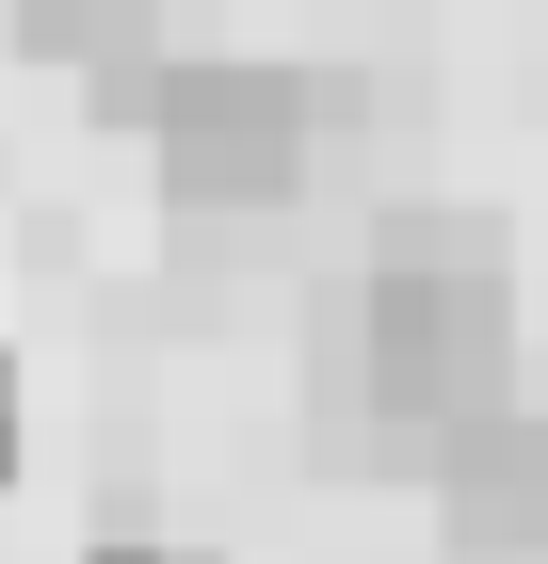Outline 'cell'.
<instances>
[{"label": "cell", "mask_w": 548, "mask_h": 564, "mask_svg": "<svg viewBox=\"0 0 548 564\" xmlns=\"http://www.w3.org/2000/svg\"><path fill=\"white\" fill-rule=\"evenodd\" d=\"M501 371H516V291H501V259H468V242H387V259L339 291V323H323V388L355 403V420H387V435L484 420Z\"/></svg>", "instance_id": "6da1fadb"}, {"label": "cell", "mask_w": 548, "mask_h": 564, "mask_svg": "<svg viewBox=\"0 0 548 564\" xmlns=\"http://www.w3.org/2000/svg\"><path fill=\"white\" fill-rule=\"evenodd\" d=\"M146 145H162V194L194 226H258L307 194V145H323V97L291 65H162L146 97Z\"/></svg>", "instance_id": "7a4b0ae2"}, {"label": "cell", "mask_w": 548, "mask_h": 564, "mask_svg": "<svg viewBox=\"0 0 548 564\" xmlns=\"http://www.w3.org/2000/svg\"><path fill=\"white\" fill-rule=\"evenodd\" d=\"M436 532H452L468 564H548V420L516 388L436 435Z\"/></svg>", "instance_id": "3957f363"}, {"label": "cell", "mask_w": 548, "mask_h": 564, "mask_svg": "<svg viewBox=\"0 0 548 564\" xmlns=\"http://www.w3.org/2000/svg\"><path fill=\"white\" fill-rule=\"evenodd\" d=\"M17 48H33V65H82L114 113L162 97V17H146V0H17Z\"/></svg>", "instance_id": "277c9868"}, {"label": "cell", "mask_w": 548, "mask_h": 564, "mask_svg": "<svg viewBox=\"0 0 548 564\" xmlns=\"http://www.w3.org/2000/svg\"><path fill=\"white\" fill-rule=\"evenodd\" d=\"M0 484H17V371H0Z\"/></svg>", "instance_id": "5b68a950"}, {"label": "cell", "mask_w": 548, "mask_h": 564, "mask_svg": "<svg viewBox=\"0 0 548 564\" xmlns=\"http://www.w3.org/2000/svg\"><path fill=\"white\" fill-rule=\"evenodd\" d=\"M97 564H194V549H97Z\"/></svg>", "instance_id": "8992f818"}]
</instances>
